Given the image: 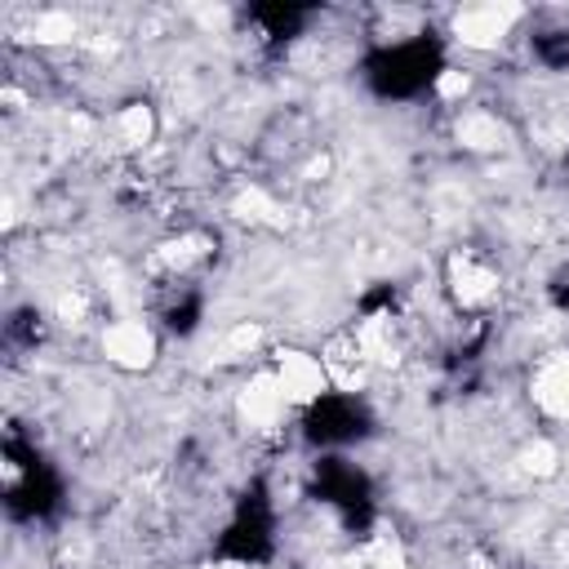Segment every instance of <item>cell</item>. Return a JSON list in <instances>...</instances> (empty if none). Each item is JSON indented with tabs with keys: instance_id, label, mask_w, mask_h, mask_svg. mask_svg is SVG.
<instances>
[{
	"instance_id": "1",
	"label": "cell",
	"mask_w": 569,
	"mask_h": 569,
	"mask_svg": "<svg viewBox=\"0 0 569 569\" xmlns=\"http://www.w3.org/2000/svg\"><path fill=\"white\" fill-rule=\"evenodd\" d=\"M298 409L289 405V396L280 391V382H276V373L271 369H258V373H249L244 382H240V391H236V418L244 422V431L249 436H258V440H271V436H280L284 427H289V418H293Z\"/></svg>"
},
{
	"instance_id": "2",
	"label": "cell",
	"mask_w": 569,
	"mask_h": 569,
	"mask_svg": "<svg viewBox=\"0 0 569 569\" xmlns=\"http://www.w3.org/2000/svg\"><path fill=\"white\" fill-rule=\"evenodd\" d=\"M271 373H276L280 391L289 396V405H293L298 413H307L311 405H320V400L333 391V382H329V369H325L320 351L276 347V356H271Z\"/></svg>"
},
{
	"instance_id": "3",
	"label": "cell",
	"mask_w": 569,
	"mask_h": 569,
	"mask_svg": "<svg viewBox=\"0 0 569 569\" xmlns=\"http://www.w3.org/2000/svg\"><path fill=\"white\" fill-rule=\"evenodd\" d=\"M98 347H102L107 365H116L124 373H142L160 356V333L142 316H120V320H107L98 329Z\"/></svg>"
},
{
	"instance_id": "4",
	"label": "cell",
	"mask_w": 569,
	"mask_h": 569,
	"mask_svg": "<svg viewBox=\"0 0 569 569\" xmlns=\"http://www.w3.org/2000/svg\"><path fill=\"white\" fill-rule=\"evenodd\" d=\"M445 280H449V293H453V302L462 311H485L502 293V280H498L493 262L480 258L476 249H453L449 267H445Z\"/></svg>"
},
{
	"instance_id": "5",
	"label": "cell",
	"mask_w": 569,
	"mask_h": 569,
	"mask_svg": "<svg viewBox=\"0 0 569 569\" xmlns=\"http://www.w3.org/2000/svg\"><path fill=\"white\" fill-rule=\"evenodd\" d=\"M520 18H525L520 9L476 4V9H458V13H453V22H449V36H453V40H462L467 49H480V53H489V49H498V44L511 36V27H516Z\"/></svg>"
},
{
	"instance_id": "6",
	"label": "cell",
	"mask_w": 569,
	"mask_h": 569,
	"mask_svg": "<svg viewBox=\"0 0 569 569\" xmlns=\"http://www.w3.org/2000/svg\"><path fill=\"white\" fill-rule=\"evenodd\" d=\"M529 400L538 413L569 422V351H551L529 373Z\"/></svg>"
},
{
	"instance_id": "7",
	"label": "cell",
	"mask_w": 569,
	"mask_h": 569,
	"mask_svg": "<svg viewBox=\"0 0 569 569\" xmlns=\"http://www.w3.org/2000/svg\"><path fill=\"white\" fill-rule=\"evenodd\" d=\"M111 133H116V142H120V147H129V151L147 147V142L156 138V107H151V102H142V98L124 102V107L111 116Z\"/></svg>"
}]
</instances>
